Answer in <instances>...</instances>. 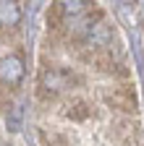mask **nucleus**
<instances>
[{"mask_svg":"<svg viewBox=\"0 0 144 146\" xmlns=\"http://www.w3.org/2000/svg\"><path fill=\"white\" fill-rule=\"evenodd\" d=\"M71 84H74V76L68 70H63V68H45L40 73V86L45 91H50V94H60Z\"/></svg>","mask_w":144,"mask_h":146,"instance_id":"obj_1","label":"nucleus"},{"mask_svg":"<svg viewBox=\"0 0 144 146\" xmlns=\"http://www.w3.org/2000/svg\"><path fill=\"white\" fill-rule=\"evenodd\" d=\"M105 104L113 107V110H121V112H136V110H139L136 91L131 86H121V89L107 91V94H105Z\"/></svg>","mask_w":144,"mask_h":146,"instance_id":"obj_2","label":"nucleus"},{"mask_svg":"<svg viewBox=\"0 0 144 146\" xmlns=\"http://www.w3.org/2000/svg\"><path fill=\"white\" fill-rule=\"evenodd\" d=\"M24 60L19 55H8V58H0V81L5 86H19L24 78Z\"/></svg>","mask_w":144,"mask_h":146,"instance_id":"obj_3","label":"nucleus"},{"mask_svg":"<svg viewBox=\"0 0 144 146\" xmlns=\"http://www.w3.org/2000/svg\"><path fill=\"white\" fill-rule=\"evenodd\" d=\"M21 21V5L13 0H0V29H13Z\"/></svg>","mask_w":144,"mask_h":146,"instance_id":"obj_4","label":"nucleus"},{"mask_svg":"<svg viewBox=\"0 0 144 146\" xmlns=\"http://www.w3.org/2000/svg\"><path fill=\"white\" fill-rule=\"evenodd\" d=\"M68 120H74V123H81V120H86L89 115H92V107H89V102L86 99H81V97H76V99H71L68 104H66V112H63Z\"/></svg>","mask_w":144,"mask_h":146,"instance_id":"obj_5","label":"nucleus"},{"mask_svg":"<svg viewBox=\"0 0 144 146\" xmlns=\"http://www.w3.org/2000/svg\"><path fill=\"white\" fill-rule=\"evenodd\" d=\"M89 5H94V3H89V0H66V3H55V8H58V13L63 18H76L84 11H89Z\"/></svg>","mask_w":144,"mask_h":146,"instance_id":"obj_6","label":"nucleus"},{"mask_svg":"<svg viewBox=\"0 0 144 146\" xmlns=\"http://www.w3.org/2000/svg\"><path fill=\"white\" fill-rule=\"evenodd\" d=\"M21 125H24V107L21 104H13L8 110V120H5V128L11 133H19L21 131Z\"/></svg>","mask_w":144,"mask_h":146,"instance_id":"obj_7","label":"nucleus"},{"mask_svg":"<svg viewBox=\"0 0 144 146\" xmlns=\"http://www.w3.org/2000/svg\"><path fill=\"white\" fill-rule=\"evenodd\" d=\"M40 143L42 146H68V138L63 133H55V131H40Z\"/></svg>","mask_w":144,"mask_h":146,"instance_id":"obj_8","label":"nucleus"},{"mask_svg":"<svg viewBox=\"0 0 144 146\" xmlns=\"http://www.w3.org/2000/svg\"><path fill=\"white\" fill-rule=\"evenodd\" d=\"M5 107H8V94L0 89V110H5Z\"/></svg>","mask_w":144,"mask_h":146,"instance_id":"obj_9","label":"nucleus"}]
</instances>
